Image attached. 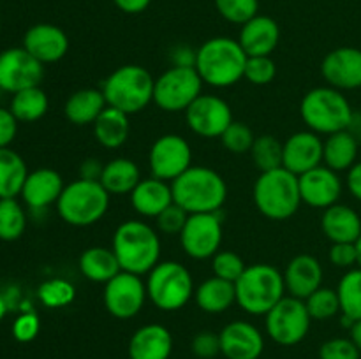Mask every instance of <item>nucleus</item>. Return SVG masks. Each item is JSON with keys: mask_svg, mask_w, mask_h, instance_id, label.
<instances>
[{"mask_svg": "<svg viewBox=\"0 0 361 359\" xmlns=\"http://www.w3.org/2000/svg\"><path fill=\"white\" fill-rule=\"evenodd\" d=\"M141 182L140 168L130 158H113V160L106 162L104 169H102L101 183L109 196H123V194H130L136 189L137 183Z\"/></svg>", "mask_w": 361, "mask_h": 359, "instance_id": "31", "label": "nucleus"}, {"mask_svg": "<svg viewBox=\"0 0 361 359\" xmlns=\"http://www.w3.org/2000/svg\"><path fill=\"white\" fill-rule=\"evenodd\" d=\"M108 108L104 94L97 88H81L74 92L63 106L66 118L74 125H94L104 109Z\"/></svg>", "mask_w": 361, "mask_h": 359, "instance_id": "28", "label": "nucleus"}, {"mask_svg": "<svg viewBox=\"0 0 361 359\" xmlns=\"http://www.w3.org/2000/svg\"><path fill=\"white\" fill-rule=\"evenodd\" d=\"M277 76V67L270 56H249L245 62V70L243 77L252 84L263 87V84L271 83Z\"/></svg>", "mask_w": 361, "mask_h": 359, "instance_id": "44", "label": "nucleus"}, {"mask_svg": "<svg viewBox=\"0 0 361 359\" xmlns=\"http://www.w3.org/2000/svg\"><path fill=\"white\" fill-rule=\"evenodd\" d=\"M44 65L27 49L9 48L0 53V90L16 94L25 88L41 87Z\"/></svg>", "mask_w": 361, "mask_h": 359, "instance_id": "15", "label": "nucleus"}, {"mask_svg": "<svg viewBox=\"0 0 361 359\" xmlns=\"http://www.w3.org/2000/svg\"><path fill=\"white\" fill-rule=\"evenodd\" d=\"M324 143L319 134L312 130H302L288 137L284 143V160L282 168L300 176L310 169L323 164Z\"/></svg>", "mask_w": 361, "mask_h": 359, "instance_id": "20", "label": "nucleus"}, {"mask_svg": "<svg viewBox=\"0 0 361 359\" xmlns=\"http://www.w3.org/2000/svg\"><path fill=\"white\" fill-rule=\"evenodd\" d=\"M281 41L279 23L270 16L257 14L242 25L238 42L247 56H270Z\"/></svg>", "mask_w": 361, "mask_h": 359, "instance_id": "24", "label": "nucleus"}, {"mask_svg": "<svg viewBox=\"0 0 361 359\" xmlns=\"http://www.w3.org/2000/svg\"><path fill=\"white\" fill-rule=\"evenodd\" d=\"M148 165L155 178L171 183L192 165L190 144L178 134H164L152 144Z\"/></svg>", "mask_w": 361, "mask_h": 359, "instance_id": "13", "label": "nucleus"}, {"mask_svg": "<svg viewBox=\"0 0 361 359\" xmlns=\"http://www.w3.org/2000/svg\"><path fill=\"white\" fill-rule=\"evenodd\" d=\"M39 299L48 308H63V306L71 305L76 298V289L71 282L63 280V278H51L41 284L37 291Z\"/></svg>", "mask_w": 361, "mask_h": 359, "instance_id": "39", "label": "nucleus"}, {"mask_svg": "<svg viewBox=\"0 0 361 359\" xmlns=\"http://www.w3.org/2000/svg\"><path fill=\"white\" fill-rule=\"evenodd\" d=\"M187 218H189V213L183 208H180L176 203H173L157 217V227L164 234L180 236V232L185 227Z\"/></svg>", "mask_w": 361, "mask_h": 359, "instance_id": "46", "label": "nucleus"}, {"mask_svg": "<svg viewBox=\"0 0 361 359\" xmlns=\"http://www.w3.org/2000/svg\"><path fill=\"white\" fill-rule=\"evenodd\" d=\"M348 189L353 197L361 203V160L356 162L348 171Z\"/></svg>", "mask_w": 361, "mask_h": 359, "instance_id": "53", "label": "nucleus"}, {"mask_svg": "<svg viewBox=\"0 0 361 359\" xmlns=\"http://www.w3.org/2000/svg\"><path fill=\"white\" fill-rule=\"evenodd\" d=\"M185 120L189 129L201 137H221L235 122L231 108L224 99L203 94L187 108Z\"/></svg>", "mask_w": 361, "mask_h": 359, "instance_id": "16", "label": "nucleus"}, {"mask_svg": "<svg viewBox=\"0 0 361 359\" xmlns=\"http://www.w3.org/2000/svg\"><path fill=\"white\" fill-rule=\"evenodd\" d=\"M236 303L250 315H267L286 296L284 275L271 264H252L235 282Z\"/></svg>", "mask_w": 361, "mask_h": 359, "instance_id": "5", "label": "nucleus"}, {"mask_svg": "<svg viewBox=\"0 0 361 359\" xmlns=\"http://www.w3.org/2000/svg\"><path fill=\"white\" fill-rule=\"evenodd\" d=\"M203 80L194 67H171L155 80L154 102L168 113L187 111L201 95Z\"/></svg>", "mask_w": 361, "mask_h": 359, "instance_id": "10", "label": "nucleus"}, {"mask_svg": "<svg viewBox=\"0 0 361 359\" xmlns=\"http://www.w3.org/2000/svg\"><path fill=\"white\" fill-rule=\"evenodd\" d=\"M41 329V320L34 312H25L13 322V336L14 340L27 344L32 341L39 334Z\"/></svg>", "mask_w": 361, "mask_h": 359, "instance_id": "48", "label": "nucleus"}, {"mask_svg": "<svg viewBox=\"0 0 361 359\" xmlns=\"http://www.w3.org/2000/svg\"><path fill=\"white\" fill-rule=\"evenodd\" d=\"M215 7L229 23L245 25L247 21L257 16L259 0H215Z\"/></svg>", "mask_w": 361, "mask_h": 359, "instance_id": "41", "label": "nucleus"}, {"mask_svg": "<svg viewBox=\"0 0 361 359\" xmlns=\"http://www.w3.org/2000/svg\"><path fill=\"white\" fill-rule=\"evenodd\" d=\"M23 48L42 65L55 63L69 51V37L56 25L37 23L25 32Z\"/></svg>", "mask_w": 361, "mask_h": 359, "instance_id": "21", "label": "nucleus"}, {"mask_svg": "<svg viewBox=\"0 0 361 359\" xmlns=\"http://www.w3.org/2000/svg\"><path fill=\"white\" fill-rule=\"evenodd\" d=\"M342 317L356 322L361 320V267H351L341 278L337 287Z\"/></svg>", "mask_w": 361, "mask_h": 359, "instance_id": "36", "label": "nucleus"}, {"mask_svg": "<svg viewBox=\"0 0 361 359\" xmlns=\"http://www.w3.org/2000/svg\"><path fill=\"white\" fill-rule=\"evenodd\" d=\"M129 115L122 113L120 109L108 108L99 115V118L94 122V136L99 144L104 148L115 150L120 148L129 137Z\"/></svg>", "mask_w": 361, "mask_h": 359, "instance_id": "32", "label": "nucleus"}, {"mask_svg": "<svg viewBox=\"0 0 361 359\" xmlns=\"http://www.w3.org/2000/svg\"><path fill=\"white\" fill-rule=\"evenodd\" d=\"M180 243L192 259L204 260L214 257L222 243V220L219 211L189 215L185 227L180 232Z\"/></svg>", "mask_w": 361, "mask_h": 359, "instance_id": "12", "label": "nucleus"}, {"mask_svg": "<svg viewBox=\"0 0 361 359\" xmlns=\"http://www.w3.org/2000/svg\"><path fill=\"white\" fill-rule=\"evenodd\" d=\"M321 74L328 87L341 92L361 88V49L342 46L330 51L321 63Z\"/></svg>", "mask_w": 361, "mask_h": 359, "instance_id": "17", "label": "nucleus"}, {"mask_svg": "<svg viewBox=\"0 0 361 359\" xmlns=\"http://www.w3.org/2000/svg\"><path fill=\"white\" fill-rule=\"evenodd\" d=\"M63 180L55 169L41 168L28 172L21 189V199L32 210H42L56 203L63 190Z\"/></svg>", "mask_w": 361, "mask_h": 359, "instance_id": "23", "label": "nucleus"}, {"mask_svg": "<svg viewBox=\"0 0 361 359\" xmlns=\"http://www.w3.org/2000/svg\"><path fill=\"white\" fill-rule=\"evenodd\" d=\"M104 306L115 319H133L147 301V284L140 275L120 271L104 284Z\"/></svg>", "mask_w": 361, "mask_h": 359, "instance_id": "14", "label": "nucleus"}, {"mask_svg": "<svg viewBox=\"0 0 361 359\" xmlns=\"http://www.w3.org/2000/svg\"><path fill=\"white\" fill-rule=\"evenodd\" d=\"M0 32H2V20H0Z\"/></svg>", "mask_w": 361, "mask_h": 359, "instance_id": "57", "label": "nucleus"}, {"mask_svg": "<svg viewBox=\"0 0 361 359\" xmlns=\"http://www.w3.org/2000/svg\"><path fill=\"white\" fill-rule=\"evenodd\" d=\"M300 115L309 130L324 136L348 130L355 118L348 97L334 87H317L307 92L300 104Z\"/></svg>", "mask_w": 361, "mask_h": 359, "instance_id": "4", "label": "nucleus"}, {"mask_svg": "<svg viewBox=\"0 0 361 359\" xmlns=\"http://www.w3.org/2000/svg\"><path fill=\"white\" fill-rule=\"evenodd\" d=\"M113 252L122 271L134 275L150 273L161 259V239L152 225L140 220H127L116 227Z\"/></svg>", "mask_w": 361, "mask_h": 359, "instance_id": "2", "label": "nucleus"}, {"mask_svg": "<svg viewBox=\"0 0 361 359\" xmlns=\"http://www.w3.org/2000/svg\"><path fill=\"white\" fill-rule=\"evenodd\" d=\"M154 84L155 80L145 67L122 65L106 77L102 94L108 106L134 115L154 101Z\"/></svg>", "mask_w": 361, "mask_h": 359, "instance_id": "8", "label": "nucleus"}, {"mask_svg": "<svg viewBox=\"0 0 361 359\" xmlns=\"http://www.w3.org/2000/svg\"><path fill=\"white\" fill-rule=\"evenodd\" d=\"M173 336L162 324H147L134 331L129 340L130 359H169Z\"/></svg>", "mask_w": 361, "mask_h": 359, "instance_id": "25", "label": "nucleus"}, {"mask_svg": "<svg viewBox=\"0 0 361 359\" xmlns=\"http://www.w3.org/2000/svg\"><path fill=\"white\" fill-rule=\"evenodd\" d=\"M247 58L249 56L236 39L214 37L197 48L196 70L203 83L228 88L243 77Z\"/></svg>", "mask_w": 361, "mask_h": 359, "instance_id": "3", "label": "nucleus"}, {"mask_svg": "<svg viewBox=\"0 0 361 359\" xmlns=\"http://www.w3.org/2000/svg\"><path fill=\"white\" fill-rule=\"evenodd\" d=\"M109 208V192L101 182L78 178L63 187L56 211L60 218L74 227H88L101 220Z\"/></svg>", "mask_w": 361, "mask_h": 359, "instance_id": "7", "label": "nucleus"}, {"mask_svg": "<svg viewBox=\"0 0 361 359\" xmlns=\"http://www.w3.org/2000/svg\"><path fill=\"white\" fill-rule=\"evenodd\" d=\"M305 306L309 310L310 319L326 320L341 312V301L335 289L319 287L316 292L305 299Z\"/></svg>", "mask_w": 361, "mask_h": 359, "instance_id": "40", "label": "nucleus"}, {"mask_svg": "<svg viewBox=\"0 0 361 359\" xmlns=\"http://www.w3.org/2000/svg\"><path fill=\"white\" fill-rule=\"evenodd\" d=\"M286 292L305 301L312 292L323 287V266L309 253H300L289 260L284 271Z\"/></svg>", "mask_w": 361, "mask_h": 359, "instance_id": "22", "label": "nucleus"}, {"mask_svg": "<svg viewBox=\"0 0 361 359\" xmlns=\"http://www.w3.org/2000/svg\"><path fill=\"white\" fill-rule=\"evenodd\" d=\"M190 351L200 359H214L221 354V338L212 331H201L190 341Z\"/></svg>", "mask_w": 361, "mask_h": 359, "instance_id": "47", "label": "nucleus"}, {"mask_svg": "<svg viewBox=\"0 0 361 359\" xmlns=\"http://www.w3.org/2000/svg\"><path fill=\"white\" fill-rule=\"evenodd\" d=\"M196 303L203 312L222 313L236 303V289L233 282L212 277L196 289Z\"/></svg>", "mask_w": 361, "mask_h": 359, "instance_id": "33", "label": "nucleus"}, {"mask_svg": "<svg viewBox=\"0 0 361 359\" xmlns=\"http://www.w3.org/2000/svg\"><path fill=\"white\" fill-rule=\"evenodd\" d=\"M349 333H351V336L349 338L353 340V344H355L356 347H358V351L361 352V320H356V322L353 324Z\"/></svg>", "mask_w": 361, "mask_h": 359, "instance_id": "55", "label": "nucleus"}, {"mask_svg": "<svg viewBox=\"0 0 361 359\" xmlns=\"http://www.w3.org/2000/svg\"><path fill=\"white\" fill-rule=\"evenodd\" d=\"M310 320L303 299L284 296L267 313V333L275 344L293 347L309 334Z\"/></svg>", "mask_w": 361, "mask_h": 359, "instance_id": "11", "label": "nucleus"}, {"mask_svg": "<svg viewBox=\"0 0 361 359\" xmlns=\"http://www.w3.org/2000/svg\"><path fill=\"white\" fill-rule=\"evenodd\" d=\"M222 146L228 151L236 155L250 153L252 150V144L256 141L252 129H250L247 123L243 122H233L228 129L224 130V134L221 136Z\"/></svg>", "mask_w": 361, "mask_h": 359, "instance_id": "42", "label": "nucleus"}, {"mask_svg": "<svg viewBox=\"0 0 361 359\" xmlns=\"http://www.w3.org/2000/svg\"><path fill=\"white\" fill-rule=\"evenodd\" d=\"M330 263L337 267H345V270L358 264L356 243H331Z\"/></svg>", "mask_w": 361, "mask_h": 359, "instance_id": "49", "label": "nucleus"}, {"mask_svg": "<svg viewBox=\"0 0 361 359\" xmlns=\"http://www.w3.org/2000/svg\"><path fill=\"white\" fill-rule=\"evenodd\" d=\"M80 271L85 278L95 284H108L122 271L113 248L90 246L80 257Z\"/></svg>", "mask_w": 361, "mask_h": 359, "instance_id": "30", "label": "nucleus"}, {"mask_svg": "<svg viewBox=\"0 0 361 359\" xmlns=\"http://www.w3.org/2000/svg\"><path fill=\"white\" fill-rule=\"evenodd\" d=\"M173 201L192 213L221 211L228 199V185L217 171L204 165H190L183 175L171 182Z\"/></svg>", "mask_w": 361, "mask_h": 359, "instance_id": "1", "label": "nucleus"}, {"mask_svg": "<svg viewBox=\"0 0 361 359\" xmlns=\"http://www.w3.org/2000/svg\"><path fill=\"white\" fill-rule=\"evenodd\" d=\"M148 299L162 312H176L194 294V282L189 270L176 260H162L148 273Z\"/></svg>", "mask_w": 361, "mask_h": 359, "instance_id": "9", "label": "nucleus"}, {"mask_svg": "<svg viewBox=\"0 0 361 359\" xmlns=\"http://www.w3.org/2000/svg\"><path fill=\"white\" fill-rule=\"evenodd\" d=\"M221 354L226 359H259L264 351V338L254 324L233 320L219 333Z\"/></svg>", "mask_w": 361, "mask_h": 359, "instance_id": "19", "label": "nucleus"}, {"mask_svg": "<svg viewBox=\"0 0 361 359\" xmlns=\"http://www.w3.org/2000/svg\"><path fill=\"white\" fill-rule=\"evenodd\" d=\"M120 11L127 14H140L152 4V0H113Z\"/></svg>", "mask_w": 361, "mask_h": 359, "instance_id": "54", "label": "nucleus"}, {"mask_svg": "<svg viewBox=\"0 0 361 359\" xmlns=\"http://www.w3.org/2000/svg\"><path fill=\"white\" fill-rule=\"evenodd\" d=\"M18 120L11 109L0 108V148H9L18 132Z\"/></svg>", "mask_w": 361, "mask_h": 359, "instance_id": "50", "label": "nucleus"}, {"mask_svg": "<svg viewBox=\"0 0 361 359\" xmlns=\"http://www.w3.org/2000/svg\"><path fill=\"white\" fill-rule=\"evenodd\" d=\"M358 158V137L351 130L330 134L324 141L323 162L334 171H349Z\"/></svg>", "mask_w": 361, "mask_h": 359, "instance_id": "29", "label": "nucleus"}, {"mask_svg": "<svg viewBox=\"0 0 361 359\" xmlns=\"http://www.w3.org/2000/svg\"><path fill=\"white\" fill-rule=\"evenodd\" d=\"M245 263L238 253L231 252V250H219L214 257H212V270H214V277L222 278L235 284L245 271Z\"/></svg>", "mask_w": 361, "mask_h": 359, "instance_id": "43", "label": "nucleus"}, {"mask_svg": "<svg viewBox=\"0 0 361 359\" xmlns=\"http://www.w3.org/2000/svg\"><path fill=\"white\" fill-rule=\"evenodd\" d=\"M256 208L271 220H286L298 211L302 201L298 176L286 168L261 172L254 183Z\"/></svg>", "mask_w": 361, "mask_h": 359, "instance_id": "6", "label": "nucleus"}, {"mask_svg": "<svg viewBox=\"0 0 361 359\" xmlns=\"http://www.w3.org/2000/svg\"><path fill=\"white\" fill-rule=\"evenodd\" d=\"M104 164L97 158H85L80 164V178L90 180V182H101Z\"/></svg>", "mask_w": 361, "mask_h": 359, "instance_id": "52", "label": "nucleus"}, {"mask_svg": "<svg viewBox=\"0 0 361 359\" xmlns=\"http://www.w3.org/2000/svg\"><path fill=\"white\" fill-rule=\"evenodd\" d=\"M49 101L46 92L41 87L25 88V90L13 94L11 99V113L18 122L32 123L41 120L48 113Z\"/></svg>", "mask_w": 361, "mask_h": 359, "instance_id": "35", "label": "nucleus"}, {"mask_svg": "<svg viewBox=\"0 0 361 359\" xmlns=\"http://www.w3.org/2000/svg\"><path fill=\"white\" fill-rule=\"evenodd\" d=\"M27 176L23 157L11 148H0V199L20 196Z\"/></svg>", "mask_w": 361, "mask_h": 359, "instance_id": "34", "label": "nucleus"}, {"mask_svg": "<svg viewBox=\"0 0 361 359\" xmlns=\"http://www.w3.org/2000/svg\"><path fill=\"white\" fill-rule=\"evenodd\" d=\"M356 252H358V267H361V236L356 241Z\"/></svg>", "mask_w": 361, "mask_h": 359, "instance_id": "56", "label": "nucleus"}, {"mask_svg": "<svg viewBox=\"0 0 361 359\" xmlns=\"http://www.w3.org/2000/svg\"><path fill=\"white\" fill-rule=\"evenodd\" d=\"M300 194L302 201L312 208H330L337 204L342 196V180L338 178L337 171L317 165L310 171L298 176Z\"/></svg>", "mask_w": 361, "mask_h": 359, "instance_id": "18", "label": "nucleus"}, {"mask_svg": "<svg viewBox=\"0 0 361 359\" xmlns=\"http://www.w3.org/2000/svg\"><path fill=\"white\" fill-rule=\"evenodd\" d=\"M196 55L197 49H192L190 46H176L171 49L173 67H194L196 69Z\"/></svg>", "mask_w": 361, "mask_h": 359, "instance_id": "51", "label": "nucleus"}, {"mask_svg": "<svg viewBox=\"0 0 361 359\" xmlns=\"http://www.w3.org/2000/svg\"><path fill=\"white\" fill-rule=\"evenodd\" d=\"M252 160L256 168L261 172L274 171V169L282 168V160H284V143L277 139L271 134H263L257 136L252 144Z\"/></svg>", "mask_w": 361, "mask_h": 359, "instance_id": "38", "label": "nucleus"}, {"mask_svg": "<svg viewBox=\"0 0 361 359\" xmlns=\"http://www.w3.org/2000/svg\"><path fill=\"white\" fill-rule=\"evenodd\" d=\"M360 355L351 338H331L319 348V359H360Z\"/></svg>", "mask_w": 361, "mask_h": 359, "instance_id": "45", "label": "nucleus"}, {"mask_svg": "<svg viewBox=\"0 0 361 359\" xmlns=\"http://www.w3.org/2000/svg\"><path fill=\"white\" fill-rule=\"evenodd\" d=\"M171 183L155 176L141 180L136 189L130 192V204L141 217L157 218L169 204H173Z\"/></svg>", "mask_w": 361, "mask_h": 359, "instance_id": "26", "label": "nucleus"}, {"mask_svg": "<svg viewBox=\"0 0 361 359\" xmlns=\"http://www.w3.org/2000/svg\"><path fill=\"white\" fill-rule=\"evenodd\" d=\"M27 229V213L16 197L0 199V239L16 241Z\"/></svg>", "mask_w": 361, "mask_h": 359, "instance_id": "37", "label": "nucleus"}, {"mask_svg": "<svg viewBox=\"0 0 361 359\" xmlns=\"http://www.w3.org/2000/svg\"><path fill=\"white\" fill-rule=\"evenodd\" d=\"M321 229L331 243H356L361 236V217L348 204L337 203L324 210Z\"/></svg>", "mask_w": 361, "mask_h": 359, "instance_id": "27", "label": "nucleus"}]
</instances>
